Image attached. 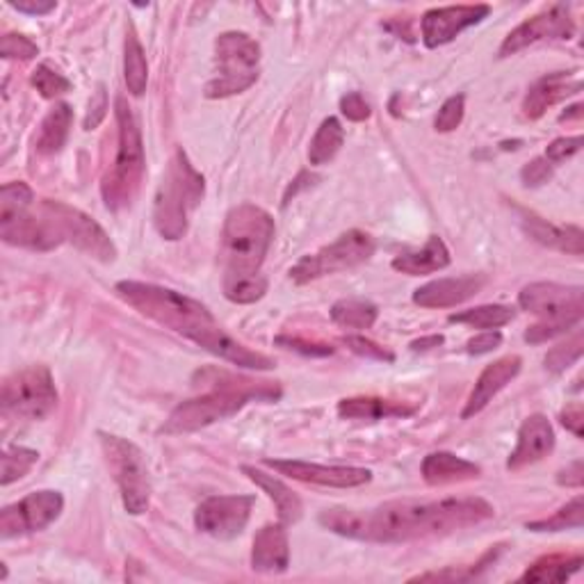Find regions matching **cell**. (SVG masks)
Segmentation results:
<instances>
[{
	"mask_svg": "<svg viewBox=\"0 0 584 584\" xmlns=\"http://www.w3.org/2000/svg\"><path fill=\"white\" fill-rule=\"evenodd\" d=\"M493 513L496 509L484 498L393 500L372 509H325L320 525L356 542L404 544L480 525Z\"/></svg>",
	"mask_w": 584,
	"mask_h": 584,
	"instance_id": "6da1fadb",
	"label": "cell"
},
{
	"mask_svg": "<svg viewBox=\"0 0 584 584\" xmlns=\"http://www.w3.org/2000/svg\"><path fill=\"white\" fill-rule=\"evenodd\" d=\"M199 379L208 391L178 404L161 427L163 434L199 432L217 420L236 416L250 402H277L281 397L279 381H258L217 368L199 372Z\"/></svg>",
	"mask_w": 584,
	"mask_h": 584,
	"instance_id": "7a4b0ae2",
	"label": "cell"
},
{
	"mask_svg": "<svg viewBox=\"0 0 584 584\" xmlns=\"http://www.w3.org/2000/svg\"><path fill=\"white\" fill-rule=\"evenodd\" d=\"M275 233V219L267 211L254 204H240L231 208L221 229V283L258 277L269 246H272Z\"/></svg>",
	"mask_w": 584,
	"mask_h": 584,
	"instance_id": "3957f363",
	"label": "cell"
},
{
	"mask_svg": "<svg viewBox=\"0 0 584 584\" xmlns=\"http://www.w3.org/2000/svg\"><path fill=\"white\" fill-rule=\"evenodd\" d=\"M115 292L119 300L142 313L144 318L186 335L192 343H199L211 329L217 327L208 306L178 290L142 281H119Z\"/></svg>",
	"mask_w": 584,
	"mask_h": 584,
	"instance_id": "277c9868",
	"label": "cell"
},
{
	"mask_svg": "<svg viewBox=\"0 0 584 584\" xmlns=\"http://www.w3.org/2000/svg\"><path fill=\"white\" fill-rule=\"evenodd\" d=\"M206 194V178L190 163L183 149H176L155 192L153 224L165 240H181L188 233L190 213Z\"/></svg>",
	"mask_w": 584,
	"mask_h": 584,
	"instance_id": "5b68a950",
	"label": "cell"
},
{
	"mask_svg": "<svg viewBox=\"0 0 584 584\" xmlns=\"http://www.w3.org/2000/svg\"><path fill=\"white\" fill-rule=\"evenodd\" d=\"M35 201L33 190L12 181L0 190V238L14 246H26L35 252H51L64 242L58 219L41 206V213L30 211Z\"/></svg>",
	"mask_w": 584,
	"mask_h": 584,
	"instance_id": "8992f818",
	"label": "cell"
},
{
	"mask_svg": "<svg viewBox=\"0 0 584 584\" xmlns=\"http://www.w3.org/2000/svg\"><path fill=\"white\" fill-rule=\"evenodd\" d=\"M115 117L119 128V149L115 167L103 178V201L110 211H124L132 204L135 194L140 192L147 158H144V142L138 119L132 115L126 97H117L115 101Z\"/></svg>",
	"mask_w": 584,
	"mask_h": 584,
	"instance_id": "52a82bcc",
	"label": "cell"
},
{
	"mask_svg": "<svg viewBox=\"0 0 584 584\" xmlns=\"http://www.w3.org/2000/svg\"><path fill=\"white\" fill-rule=\"evenodd\" d=\"M215 62L219 76L206 85V97L229 99L242 94L258 80V41L246 33H221L215 39Z\"/></svg>",
	"mask_w": 584,
	"mask_h": 584,
	"instance_id": "ba28073f",
	"label": "cell"
},
{
	"mask_svg": "<svg viewBox=\"0 0 584 584\" xmlns=\"http://www.w3.org/2000/svg\"><path fill=\"white\" fill-rule=\"evenodd\" d=\"M99 436L105 461L110 466L112 478H115L119 486L126 511L132 516L144 513L151 503V478L142 450L135 443L115 434L101 432Z\"/></svg>",
	"mask_w": 584,
	"mask_h": 584,
	"instance_id": "9c48e42d",
	"label": "cell"
},
{
	"mask_svg": "<svg viewBox=\"0 0 584 584\" xmlns=\"http://www.w3.org/2000/svg\"><path fill=\"white\" fill-rule=\"evenodd\" d=\"M0 407L5 416L21 420H43L58 409V391L47 366H30L3 381Z\"/></svg>",
	"mask_w": 584,
	"mask_h": 584,
	"instance_id": "30bf717a",
	"label": "cell"
},
{
	"mask_svg": "<svg viewBox=\"0 0 584 584\" xmlns=\"http://www.w3.org/2000/svg\"><path fill=\"white\" fill-rule=\"evenodd\" d=\"M372 254H374L372 236H368L366 231L352 229L339 236L335 242L322 246L320 252L300 258L290 267V279L297 285H304L316 279H322L327 275L345 272V269L366 263Z\"/></svg>",
	"mask_w": 584,
	"mask_h": 584,
	"instance_id": "8fae6325",
	"label": "cell"
},
{
	"mask_svg": "<svg viewBox=\"0 0 584 584\" xmlns=\"http://www.w3.org/2000/svg\"><path fill=\"white\" fill-rule=\"evenodd\" d=\"M519 304L532 316L542 318V322H564L577 327L582 320V288L580 285H561L550 281L530 283L521 290Z\"/></svg>",
	"mask_w": 584,
	"mask_h": 584,
	"instance_id": "7c38bea8",
	"label": "cell"
},
{
	"mask_svg": "<svg viewBox=\"0 0 584 584\" xmlns=\"http://www.w3.org/2000/svg\"><path fill=\"white\" fill-rule=\"evenodd\" d=\"M41 206L58 219L64 240H69L76 250H80L82 254L92 256L101 263H112L117 258V246L103 231L99 221H94L92 217L85 215L78 208L62 204V201L47 199V201H41Z\"/></svg>",
	"mask_w": 584,
	"mask_h": 584,
	"instance_id": "4fadbf2b",
	"label": "cell"
},
{
	"mask_svg": "<svg viewBox=\"0 0 584 584\" xmlns=\"http://www.w3.org/2000/svg\"><path fill=\"white\" fill-rule=\"evenodd\" d=\"M64 509V498L58 491H35L21 503L0 511V536L14 538L21 534L47 530Z\"/></svg>",
	"mask_w": 584,
	"mask_h": 584,
	"instance_id": "5bb4252c",
	"label": "cell"
},
{
	"mask_svg": "<svg viewBox=\"0 0 584 584\" xmlns=\"http://www.w3.org/2000/svg\"><path fill=\"white\" fill-rule=\"evenodd\" d=\"M575 35V21L571 16V10L567 5H553L546 12L536 14L519 28H513L500 47V58L516 55L519 51L534 47V43L542 41H559V39H571Z\"/></svg>",
	"mask_w": 584,
	"mask_h": 584,
	"instance_id": "9a60e30c",
	"label": "cell"
},
{
	"mask_svg": "<svg viewBox=\"0 0 584 584\" xmlns=\"http://www.w3.org/2000/svg\"><path fill=\"white\" fill-rule=\"evenodd\" d=\"M254 496H213L194 511V525L215 538H236L250 523Z\"/></svg>",
	"mask_w": 584,
	"mask_h": 584,
	"instance_id": "2e32d148",
	"label": "cell"
},
{
	"mask_svg": "<svg viewBox=\"0 0 584 584\" xmlns=\"http://www.w3.org/2000/svg\"><path fill=\"white\" fill-rule=\"evenodd\" d=\"M265 466L275 468L277 473L288 475L297 482L320 484L333 488H354L364 486L372 480V470L356 466H322L300 459H265Z\"/></svg>",
	"mask_w": 584,
	"mask_h": 584,
	"instance_id": "e0dca14e",
	"label": "cell"
},
{
	"mask_svg": "<svg viewBox=\"0 0 584 584\" xmlns=\"http://www.w3.org/2000/svg\"><path fill=\"white\" fill-rule=\"evenodd\" d=\"M491 14L488 5H450L434 8L422 14V41L427 49H439L450 43L464 30L478 26Z\"/></svg>",
	"mask_w": 584,
	"mask_h": 584,
	"instance_id": "ac0fdd59",
	"label": "cell"
},
{
	"mask_svg": "<svg viewBox=\"0 0 584 584\" xmlns=\"http://www.w3.org/2000/svg\"><path fill=\"white\" fill-rule=\"evenodd\" d=\"M555 450V430L544 414H534L523 420L513 453L507 459L509 470H521L530 464L542 461Z\"/></svg>",
	"mask_w": 584,
	"mask_h": 584,
	"instance_id": "d6986e66",
	"label": "cell"
},
{
	"mask_svg": "<svg viewBox=\"0 0 584 584\" xmlns=\"http://www.w3.org/2000/svg\"><path fill=\"white\" fill-rule=\"evenodd\" d=\"M521 368H523V361H521V356H516V354L503 356V358H498V361H493L491 366H486L482 370L480 379L475 381V389L470 391V395L466 399L461 418L468 420V418L478 416L486 407V404L509 384L511 379L519 377Z\"/></svg>",
	"mask_w": 584,
	"mask_h": 584,
	"instance_id": "ffe728a7",
	"label": "cell"
},
{
	"mask_svg": "<svg viewBox=\"0 0 584 584\" xmlns=\"http://www.w3.org/2000/svg\"><path fill=\"white\" fill-rule=\"evenodd\" d=\"M580 92H582V78L577 76V72H557V74L538 78L528 89L525 101H523V115L528 119L544 117L548 107Z\"/></svg>",
	"mask_w": 584,
	"mask_h": 584,
	"instance_id": "44dd1931",
	"label": "cell"
},
{
	"mask_svg": "<svg viewBox=\"0 0 584 584\" xmlns=\"http://www.w3.org/2000/svg\"><path fill=\"white\" fill-rule=\"evenodd\" d=\"M484 285H486L484 275L439 279L420 285L414 292V302L422 308H453L468 302L470 297H475Z\"/></svg>",
	"mask_w": 584,
	"mask_h": 584,
	"instance_id": "7402d4cb",
	"label": "cell"
},
{
	"mask_svg": "<svg viewBox=\"0 0 584 584\" xmlns=\"http://www.w3.org/2000/svg\"><path fill=\"white\" fill-rule=\"evenodd\" d=\"M199 347H204L206 352L224 358V361H229L238 368H250V370H272L277 364L275 358H269L261 352H254L246 345H242L240 341H236L233 335H229L219 325L215 329H211L204 339L196 343Z\"/></svg>",
	"mask_w": 584,
	"mask_h": 584,
	"instance_id": "603a6c76",
	"label": "cell"
},
{
	"mask_svg": "<svg viewBox=\"0 0 584 584\" xmlns=\"http://www.w3.org/2000/svg\"><path fill=\"white\" fill-rule=\"evenodd\" d=\"M290 567V544L283 525H265L254 536L252 569L258 573H285Z\"/></svg>",
	"mask_w": 584,
	"mask_h": 584,
	"instance_id": "cb8c5ba5",
	"label": "cell"
},
{
	"mask_svg": "<svg viewBox=\"0 0 584 584\" xmlns=\"http://www.w3.org/2000/svg\"><path fill=\"white\" fill-rule=\"evenodd\" d=\"M521 224L532 240L550 246V250L573 256H582L584 252V233L580 227H573V224L571 227H557V224H550L544 217L528 211H521Z\"/></svg>",
	"mask_w": 584,
	"mask_h": 584,
	"instance_id": "d4e9b609",
	"label": "cell"
},
{
	"mask_svg": "<svg viewBox=\"0 0 584 584\" xmlns=\"http://www.w3.org/2000/svg\"><path fill=\"white\" fill-rule=\"evenodd\" d=\"M482 475V468L473 461L461 459L453 453H432L422 461V480L430 486H445L478 480Z\"/></svg>",
	"mask_w": 584,
	"mask_h": 584,
	"instance_id": "484cf974",
	"label": "cell"
},
{
	"mask_svg": "<svg viewBox=\"0 0 584 584\" xmlns=\"http://www.w3.org/2000/svg\"><path fill=\"white\" fill-rule=\"evenodd\" d=\"M450 265V250H447L445 242L439 236H430L420 250H409L402 252L393 258V269L409 277H420V275H432L439 269H445Z\"/></svg>",
	"mask_w": 584,
	"mask_h": 584,
	"instance_id": "4316f807",
	"label": "cell"
},
{
	"mask_svg": "<svg viewBox=\"0 0 584 584\" xmlns=\"http://www.w3.org/2000/svg\"><path fill=\"white\" fill-rule=\"evenodd\" d=\"M418 411V404L384 397H345L339 402V416L345 420H384L407 418Z\"/></svg>",
	"mask_w": 584,
	"mask_h": 584,
	"instance_id": "83f0119b",
	"label": "cell"
},
{
	"mask_svg": "<svg viewBox=\"0 0 584 584\" xmlns=\"http://www.w3.org/2000/svg\"><path fill=\"white\" fill-rule=\"evenodd\" d=\"M242 473L250 478L263 493H267V498L277 505L279 519L283 525H292L302 519L304 505H302L300 496L292 488H288L281 480H277L275 475L263 473V470H258L254 466H242Z\"/></svg>",
	"mask_w": 584,
	"mask_h": 584,
	"instance_id": "f1b7e54d",
	"label": "cell"
},
{
	"mask_svg": "<svg viewBox=\"0 0 584 584\" xmlns=\"http://www.w3.org/2000/svg\"><path fill=\"white\" fill-rule=\"evenodd\" d=\"M74 126V110L69 103H55L49 115L43 117L41 126H39V135L35 140V147L39 153L51 155L58 153L64 144L66 138H69V130Z\"/></svg>",
	"mask_w": 584,
	"mask_h": 584,
	"instance_id": "f546056e",
	"label": "cell"
},
{
	"mask_svg": "<svg viewBox=\"0 0 584 584\" xmlns=\"http://www.w3.org/2000/svg\"><path fill=\"white\" fill-rule=\"evenodd\" d=\"M124 80L132 97H142L147 92L149 64H147L142 43L138 39V33H135L132 26L128 28L126 43H124Z\"/></svg>",
	"mask_w": 584,
	"mask_h": 584,
	"instance_id": "4dcf8cb0",
	"label": "cell"
},
{
	"mask_svg": "<svg viewBox=\"0 0 584 584\" xmlns=\"http://www.w3.org/2000/svg\"><path fill=\"white\" fill-rule=\"evenodd\" d=\"M584 564L582 555H548L525 571L523 582H564Z\"/></svg>",
	"mask_w": 584,
	"mask_h": 584,
	"instance_id": "1f68e13d",
	"label": "cell"
},
{
	"mask_svg": "<svg viewBox=\"0 0 584 584\" xmlns=\"http://www.w3.org/2000/svg\"><path fill=\"white\" fill-rule=\"evenodd\" d=\"M343 142H345V128H343V124L339 119H335V117L325 119L320 124L318 132L313 135L310 147H308V161H310V165L322 167V165L331 163L335 158V155H339Z\"/></svg>",
	"mask_w": 584,
	"mask_h": 584,
	"instance_id": "d6a6232c",
	"label": "cell"
},
{
	"mask_svg": "<svg viewBox=\"0 0 584 584\" xmlns=\"http://www.w3.org/2000/svg\"><path fill=\"white\" fill-rule=\"evenodd\" d=\"M379 308L368 300H341L331 306V320L343 329H370Z\"/></svg>",
	"mask_w": 584,
	"mask_h": 584,
	"instance_id": "836d02e7",
	"label": "cell"
},
{
	"mask_svg": "<svg viewBox=\"0 0 584 584\" xmlns=\"http://www.w3.org/2000/svg\"><path fill=\"white\" fill-rule=\"evenodd\" d=\"M447 320H450L453 325H468L475 329H498L513 320V308L500 306V304H486V306H475L464 313H453Z\"/></svg>",
	"mask_w": 584,
	"mask_h": 584,
	"instance_id": "e575fe53",
	"label": "cell"
},
{
	"mask_svg": "<svg viewBox=\"0 0 584 584\" xmlns=\"http://www.w3.org/2000/svg\"><path fill=\"white\" fill-rule=\"evenodd\" d=\"M584 525V498L575 496L559 511H555L548 519L530 521L525 528L530 532H561V530H580Z\"/></svg>",
	"mask_w": 584,
	"mask_h": 584,
	"instance_id": "d590c367",
	"label": "cell"
},
{
	"mask_svg": "<svg viewBox=\"0 0 584 584\" xmlns=\"http://www.w3.org/2000/svg\"><path fill=\"white\" fill-rule=\"evenodd\" d=\"M3 478H0V484L10 486L12 482L26 478L30 473V468L39 461V453L30 450V447H5L3 453Z\"/></svg>",
	"mask_w": 584,
	"mask_h": 584,
	"instance_id": "8d00e7d4",
	"label": "cell"
},
{
	"mask_svg": "<svg viewBox=\"0 0 584 584\" xmlns=\"http://www.w3.org/2000/svg\"><path fill=\"white\" fill-rule=\"evenodd\" d=\"M224 285V297L233 304H254L265 297L267 292V279L263 275L250 277V279H238L221 283Z\"/></svg>",
	"mask_w": 584,
	"mask_h": 584,
	"instance_id": "74e56055",
	"label": "cell"
},
{
	"mask_svg": "<svg viewBox=\"0 0 584 584\" xmlns=\"http://www.w3.org/2000/svg\"><path fill=\"white\" fill-rule=\"evenodd\" d=\"M30 82L33 87H37V92L43 99H58L72 89V82L66 80L60 72H55L51 64H39L30 76Z\"/></svg>",
	"mask_w": 584,
	"mask_h": 584,
	"instance_id": "f35d334b",
	"label": "cell"
},
{
	"mask_svg": "<svg viewBox=\"0 0 584 584\" xmlns=\"http://www.w3.org/2000/svg\"><path fill=\"white\" fill-rule=\"evenodd\" d=\"M582 350H584V339H582V331H575V335L571 341L561 343L557 347H553L546 356V370L550 372H564L567 368H571L575 361H580L582 356Z\"/></svg>",
	"mask_w": 584,
	"mask_h": 584,
	"instance_id": "ab89813d",
	"label": "cell"
},
{
	"mask_svg": "<svg viewBox=\"0 0 584 584\" xmlns=\"http://www.w3.org/2000/svg\"><path fill=\"white\" fill-rule=\"evenodd\" d=\"M498 557V550H488L475 567H470L466 571H459V569H445V571H434V573H422V575H416L411 577V582H464V580H473L478 577L480 571H484L491 561H496Z\"/></svg>",
	"mask_w": 584,
	"mask_h": 584,
	"instance_id": "60d3db41",
	"label": "cell"
},
{
	"mask_svg": "<svg viewBox=\"0 0 584 584\" xmlns=\"http://www.w3.org/2000/svg\"><path fill=\"white\" fill-rule=\"evenodd\" d=\"M0 55L5 60H33L39 55V47L26 35L8 33L0 39Z\"/></svg>",
	"mask_w": 584,
	"mask_h": 584,
	"instance_id": "b9f144b4",
	"label": "cell"
},
{
	"mask_svg": "<svg viewBox=\"0 0 584 584\" xmlns=\"http://www.w3.org/2000/svg\"><path fill=\"white\" fill-rule=\"evenodd\" d=\"M464 112H466V97L464 94H455L447 99L441 110H439V115L434 119V128L439 132H450V130H457L464 122Z\"/></svg>",
	"mask_w": 584,
	"mask_h": 584,
	"instance_id": "7bdbcfd3",
	"label": "cell"
},
{
	"mask_svg": "<svg viewBox=\"0 0 584 584\" xmlns=\"http://www.w3.org/2000/svg\"><path fill=\"white\" fill-rule=\"evenodd\" d=\"M343 345H347L358 356L372 358V361H384V364H393L395 361V354L391 350L377 345L374 341L366 339V335H345Z\"/></svg>",
	"mask_w": 584,
	"mask_h": 584,
	"instance_id": "ee69618b",
	"label": "cell"
},
{
	"mask_svg": "<svg viewBox=\"0 0 584 584\" xmlns=\"http://www.w3.org/2000/svg\"><path fill=\"white\" fill-rule=\"evenodd\" d=\"M275 343L281 345V347H285V350L300 352L304 356H331L333 354V347L331 345L316 343V341H306V339H300V335H277Z\"/></svg>",
	"mask_w": 584,
	"mask_h": 584,
	"instance_id": "f6af8a7d",
	"label": "cell"
},
{
	"mask_svg": "<svg viewBox=\"0 0 584 584\" xmlns=\"http://www.w3.org/2000/svg\"><path fill=\"white\" fill-rule=\"evenodd\" d=\"M553 178V165L546 158H534L521 169V181L525 188H538Z\"/></svg>",
	"mask_w": 584,
	"mask_h": 584,
	"instance_id": "bcb514c9",
	"label": "cell"
},
{
	"mask_svg": "<svg viewBox=\"0 0 584 584\" xmlns=\"http://www.w3.org/2000/svg\"><path fill=\"white\" fill-rule=\"evenodd\" d=\"M580 149H582V138H580V135H575V138H559V140H555L546 149V161L550 165H559V163H564V161L573 158V155Z\"/></svg>",
	"mask_w": 584,
	"mask_h": 584,
	"instance_id": "7dc6e473",
	"label": "cell"
},
{
	"mask_svg": "<svg viewBox=\"0 0 584 584\" xmlns=\"http://www.w3.org/2000/svg\"><path fill=\"white\" fill-rule=\"evenodd\" d=\"M569 329H573V327L564 325V322H538V325H534V327H530L525 331V341L532 343V345H538V343L553 341L555 335L567 333Z\"/></svg>",
	"mask_w": 584,
	"mask_h": 584,
	"instance_id": "c3c4849f",
	"label": "cell"
},
{
	"mask_svg": "<svg viewBox=\"0 0 584 584\" xmlns=\"http://www.w3.org/2000/svg\"><path fill=\"white\" fill-rule=\"evenodd\" d=\"M107 115V92H105V87L99 85L97 89V94L92 97V101H89V110H87V117L82 122L85 130H92L97 128Z\"/></svg>",
	"mask_w": 584,
	"mask_h": 584,
	"instance_id": "681fc988",
	"label": "cell"
},
{
	"mask_svg": "<svg viewBox=\"0 0 584 584\" xmlns=\"http://www.w3.org/2000/svg\"><path fill=\"white\" fill-rule=\"evenodd\" d=\"M341 112L350 122H366L370 117L372 110H370L368 101L361 94L352 92V94L341 99Z\"/></svg>",
	"mask_w": 584,
	"mask_h": 584,
	"instance_id": "f907efd6",
	"label": "cell"
},
{
	"mask_svg": "<svg viewBox=\"0 0 584 584\" xmlns=\"http://www.w3.org/2000/svg\"><path fill=\"white\" fill-rule=\"evenodd\" d=\"M503 345V333L500 331H484V333H478L475 339H470L466 343V352L473 354V356H480V354H488L493 350H498Z\"/></svg>",
	"mask_w": 584,
	"mask_h": 584,
	"instance_id": "816d5d0a",
	"label": "cell"
},
{
	"mask_svg": "<svg viewBox=\"0 0 584 584\" xmlns=\"http://www.w3.org/2000/svg\"><path fill=\"white\" fill-rule=\"evenodd\" d=\"M559 420H561V424L567 427L569 432H573L577 439H582V434H584V430H582V427H584V409H582L580 402L567 404V409L561 411Z\"/></svg>",
	"mask_w": 584,
	"mask_h": 584,
	"instance_id": "f5cc1de1",
	"label": "cell"
},
{
	"mask_svg": "<svg viewBox=\"0 0 584 584\" xmlns=\"http://www.w3.org/2000/svg\"><path fill=\"white\" fill-rule=\"evenodd\" d=\"M10 5L16 12L33 14V16H43V14H51L55 10L53 0H18V3H10Z\"/></svg>",
	"mask_w": 584,
	"mask_h": 584,
	"instance_id": "db71d44e",
	"label": "cell"
},
{
	"mask_svg": "<svg viewBox=\"0 0 584 584\" xmlns=\"http://www.w3.org/2000/svg\"><path fill=\"white\" fill-rule=\"evenodd\" d=\"M557 482L561 486H573L580 488L584 484V464L582 461H573L571 466H567L564 470H559Z\"/></svg>",
	"mask_w": 584,
	"mask_h": 584,
	"instance_id": "11a10c76",
	"label": "cell"
},
{
	"mask_svg": "<svg viewBox=\"0 0 584 584\" xmlns=\"http://www.w3.org/2000/svg\"><path fill=\"white\" fill-rule=\"evenodd\" d=\"M316 181H318V176H313L310 172H302V174L295 178V181H292V186L285 190V194H283V206L290 204V196H295V194H297L300 190H304V188H310Z\"/></svg>",
	"mask_w": 584,
	"mask_h": 584,
	"instance_id": "9f6ffc18",
	"label": "cell"
},
{
	"mask_svg": "<svg viewBox=\"0 0 584 584\" xmlns=\"http://www.w3.org/2000/svg\"><path fill=\"white\" fill-rule=\"evenodd\" d=\"M443 335L441 333H434V335H424V339H418L414 341L409 347L411 352H427V350H434V347H441L443 345Z\"/></svg>",
	"mask_w": 584,
	"mask_h": 584,
	"instance_id": "6f0895ef",
	"label": "cell"
},
{
	"mask_svg": "<svg viewBox=\"0 0 584 584\" xmlns=\"http://www.w3.org/2000/svg\"><path fill=\"white\" fill-rule=\"evenodd\" d=\"M582 115H584V110H582V103H577V105H573V107H569L567 112H561V115H559V122L561 124H564V122H571V119H582Z\"/></svg>",
	"mask_w": 584,
	"mask_h": 584,
	"instance_id": "680465c9",
	"label": "cell"
}]
</instances>
